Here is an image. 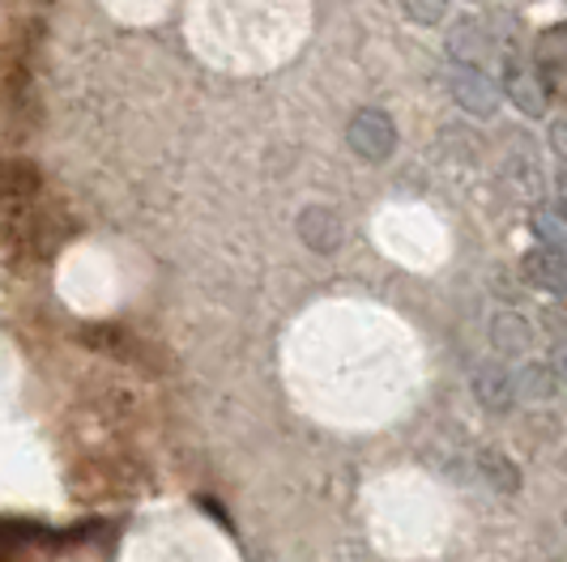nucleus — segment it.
Segmentation results:
<instances>
[{
    "instance_id": "f257e3e1",
    "label": "nucleus",
    "mask_w": 567,
    "mask_h": 562,
    "mask_svg": "<svg viewBox=\"0 0 567 562\" xmlns=\"http://www.w3.org/2000/svg\"><path fill=\"white\" fill-rule=\"evenodd\" d=\"M346 145H350L363 163H371V167L389 163L393 149H398V124H393V115L380 112V107L354 112L350 115V124H346Z\"/></svg>"
},
{
    "instance_id": "1a4fd4ad",
    "label": "nucleus",
    "mask_w": 567,
    "mask_h": 562,
    "mask_svg": "<svg viewBox=\"0 0 567 562\" xmlns=\"http://www.w3.org/2000/svg\"><path fill=\"white\" fill-rule=\"evenodd\" d=\"M555 388H559V379H555L550 363H520L512 371V396L516 400H529V405L534 400H550Z\"/></svg>"
},
{
    "instance_id": "9d476101",
    "label": "nucleus",
    "mask_w": 567,
    "mask_h": 562,
    "mask_svg": "<svg viewBox=\"0 0 567 562\" xmlns=\"http://www.w3.org/2000/svg\"><path fill=\"white\" fill-rule=\"evenodd\" d=\"M529 226H534V235H538L542 248L567 256V205L564 200H555V205H534Z\"/></svg>"
},
{
    "instance_id": "ddd939ff",
    "label": "nucleus",
    "mask_w": 567,
    "mask_h": 562,
    "mask_svg": "<svg viewBox=\"0 0 567 562\" xmlns=\"http://www.w3.org/2000/svg\"><path fill=\"white\" fill-rule=\"evenodd\" d=\"M483 469H486V481H491V486L499 481L504 490H516V481H520L516 478V469H512L499 451H483Z\"/></svg>"
},
{
    "instance_id": "39448f33",
    "label": "nucleus",
    "mask_w": 567,
    "mask_h": 562,
    "mask_svg": "<svg viewBox=\"0 0 567 562\" xmlns=\"http://www.w3.org/2000/svg\"><path fill=\"white\" fill-rule=\"evenodd\" d=\"M520 273L529 285H538L546 294H567V256L550 248H534L520 260Z\"/></svg>"
},
{
    "instance_id": "4468645a",
    "label": "nucleus",
    "mask_w": 567,
    "mask_h": 562,
    "mask_svg": "<svg viewBox=\"0 0 567 562\" xmlns=\"http://www.w3.org/2000/svg\"><path fill=\"white\" fill-rule=\"evenodd\" d=\"M550 149L567 163V115H559V119L550 124Z\"/></svg>"
},
{
    "instance_id": "20e7f679",
    "label": "nucleus",
    "mask_w": 567,
    "mask_h": 562,
    "mask_svg": "<svg viewBox=\"0 0 567 562\" xmlns=\"http://www.w3.org/2000/svg\"><path fill=\"white\" fill-rule=\"evenodd\" d=\"M534 73L542 77L546 90H567V22L546 27L534 43Z\"/></svg>"
},
{
    "instance_id": "7ed1b4c3",
    "label": "nucleus",
    "mask_w": 567,
    "mask_h": 562,
    "mask_svg": "<svg viewBox=\"0 0 567 562\" xmlns=\"http://www.w3.org/2000/svg\"><path fill=\"white\" fill-rule=\"evenodd\" d=\"M499 90H504V98H512V107L520 115H529V119H542L546 107H550V90L542 85V77L529 64H512Z\"/></svg>"
},
{
    "instance_id": "423d86ee",
    "label": "nucleus",
    "mask_w": 567,
    "mask_h": 562,
    "mask_svg": "<svg viewBox=\"0 0 567 562\" xmlns=\"http://www.w3.org/2000/svg\"><path fill=\"white\" fill-rule=\"evenodd\" d=\"M341 218L333 209H324V205H308L303 214H299V239L312 248V252H338L341 243Z\"/></svg>"
},
{
    "instance_id": "0eeeda50",
    "label": "nucleus",
    "mask_w": 567,
    "mask_h": 562,
    "mask_svg": "<svg viewBox=\"0 0 567 562\" xmlns=\"http://www.w3.org/2000/svg\"><path fill=\"white\" fill-rule=\"evenodd\" d=\"M449 52H453V64H483L491 52H495V39L486 34L483 22H456L453 30H449Z\"/></svg>"
},
{
    "instance_id": "2eb2a0df",
    "label": "nucleus",
    "mask_w": 567,
    "mask_h": 562,
    "mask_svg": "<svg viewBox=\"0 0 567 562\" xmlns=\"http://www.w3.org/2000/svg\"><path fill=\"white\" fill-rule=\"evenodd\" d=\"M550 371H555L559 384H567V341H559V345L550 350Z\"/></svg>"
},
{
    "instance_id": "6e6552de",
    "label": "nucleus",
    "mask_w": 567,
    "mask_h": 562,
    "mask_svg": "<svg viewBox=\"0 0 567 562\" xmlns=\"http://www.w3.org/2000/svg\"><path fill=\"white\" fill-rule=\"evenodd\" d=\"M474 393H478V400H483L491 414H508L512 405H516V396H512V371H504L499 363L478 366Z\"/></svg>"
},
{
    "instance_id": "f8f14e48",
    "label": "nucleus",
    "mask_w": 567,
    "mask_h": 562,
    "mask_svg": "<svg viewBox=\"0 0 567 562\" xmlns=\"http://www.w3.org/2000/svg\"><path fill=\"white\" fill-rule=\"evenodd\" d=\"M401 13L419 27H440L449 13V0H401Z\"/></svg>"
},
{
    "instance_id": "f03ea898",
    "label": "nucleus",
    "mask_w": 567,
    "mask_h": 562,
    "mask_svg": "<svg viewBox=\"0 0 567 562\" xmlns=\"http://www.w3.org/2000/svg\"><path fill=\"white\" fill-rule=\"evenodd\" d=\"M449 94H453V103L461 112L478 115V119H491L504 103L499 82L483 69H474V64H453L449 69Z\"/></svg>"
},
{
    "instance_id": "9b49d317",
    "label": "nucleus",
    "mask_w": 567,
    "mask_h": 562,
    "mask_svg": "<svg viewBox=\"0 0 567 562\" xmlns=\"http://www.w3.org/2000/svg\"><path fill=\"white\" fill-rule=\"evenodd\" d=\"M491 337H495V350H504V354H520V350H529V341H534V329H529V320H520V315H495L491 320Z\"/></svg>"
},
{
    "instance_id": "dca6fc26",
    "label": "nucleus",
    "mask_w": 567,
    "mask_h": 562,
    "mask_svg": "<svg viewBox=\"0 0 567 562\" xmlns=\"http://www.w3.org/2000/svg\"><path fill=\"white\" fill-rule=\"evenodd\" d=\"M559 188H564V205H567V170L559 175Z\"/></svg>"
}]
</instances>
